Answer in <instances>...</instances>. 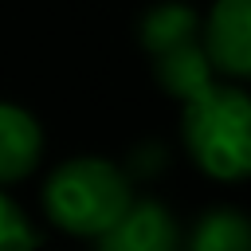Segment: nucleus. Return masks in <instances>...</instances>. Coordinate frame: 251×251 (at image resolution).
Segmentation results:
<instances>
[{
  "label": "nucleus",
  "mask_w": 251,
  "mask_h": 251,
  "mask_svg": "<svg viewBox=\"0 0 251 251\" xmlns=\"http://www.w3.org/2000/svg\"><path fill=\"white\" fill-rule=\"evenodd\" d=\"M180 133L188 157L216 180L251 176V94L227 82H212L184 102Z\"/></svg>",
  "instance_id": "2"
},
{
  "label": "nucleus",
  "mask_w": 251,
  "mask_h": 251,
  "mask_svg": "<svg viewBox=\"0 0 251 251\" xmlns=\"http://www.w3.org/2000/svg\"><path fill=\"white\" fill-rule=\"evenodd\" d=\"M98 251H180V227L157 200H133L129 212L98 235Z\"/></svg>",
  "instance_id": "5"
},
{
  "label": "nucleus",
  "mask_w": 251,
  "mask_h": 251,
  "mask_svg": "<svg viewBox=\"0 0 251 251\" xmlns=\"http://www.w3.org/2000/svg\"><path fill=\"white\" fill-rule=\"evenodd\" d=\"M137 31L161 90L173 94L180 106L216 82L212 63L204 55V39H200V16L188 4H176V0L153 4L141 16Z\"/></svg>",
  "instance_id": "3"
},
{
  "label": "nucleus",
  "mask_w": 251,
  "mask_h": 251,
  "mask_svg": "<svg viewBox=\"0 0 251 251\" xmlns=\"http://www.w3.org/2000/svg\"><path fill=\"white\" fill-rule=\"evenodd\" d=\"M133 204V188L122 165L106 157H71L43 184V212L55 227L98 239Z\"/></svg>",
  "instance_id": "1"
},
{
  "label": "nucleus",
  "mask_w": 251,
  "mask_h": 251,
  "mask_svg": "<svg viewBox=\"0 0 251 251\" xmlns=\"http://www.w3.org/2000/svg\"><path fill=\"white\" fill-rule=\"evenodd\" d=\"M200 39L212 75L251 78V0H216L200 20Z\"/></svg>",
  "instance_id": "4"
},
{
  "label": "nucleus",
  "mask_w": 251,
  "mask_h": 251,
  "mask_svg": "<svg viewBox=\"0 0 251 251\" xmlns=\"http://www.w3.org/2000/svg\"><path fill=\"white\" fill-rule=\"evenodd\" d=\"M39 157H43L39 122L16 102H0V184H16L31 176Z\"/></svg>",
  "instance_id": "6"
},
{
  "label": "nucleus",
  "mask_w": 251,
  "mask_h": 251,
  "mask_svg": "<svg viewBox=\"0 0 251 251\" xmlns=\"http://www.w3.org/2000/svg\"><path fill=\"white\" fill-rule=\"evenodd\" d=\"M0 251H35V231L4 188H0Z\"/></svg>",
  "instance_id": "8"
},
{
  "label": "nucleus",
  "mask_w": 251,
  "mask_h": 251,
  "mask_svg": "<svg viewBox=\"0 0 251 251\" xmlns=\"http://www.w3.org/2000/svg\"><path fill=\"white\" fill-rule=\"evenodd\" d=\"M180 251H251V220L239 208H208L180 235Z\"/></svg>",
  "instance_id": "7"
}]
</instances>
